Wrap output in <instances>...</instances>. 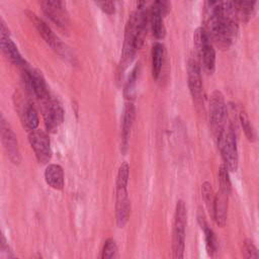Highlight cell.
Segmentation results:
<instances>
[{
  "instance_id": "obj_27",
  "label": "cell",
  "mask_w": 259,
  "mask_h": 259,
  "mask_svg": "<svg viewBox=\"0 0 259 259\" xmlns=\"http://www.w3.org/2000/svg\"><path fill=\"white\" fill-rule=\"evenodd\" d=\"M138 73H139V67L136 66L134 68V70L132 71L131 75L128 76V79H127V82H126V85H125V88H124V94L127 98H131L132 95H133L135 85H136V80H137V77H138Z\"/></svg>"
},
{
  "instance_id": "obj_1",
  "label": "cell",
  "mask_w": 259,
  "mask_h": 259,
  "mask_svg": "<svg viewBox=\"0 0 259 259\" xmlns=\"http://www.w3.org/2000/svg\"><path fill=\"white\" fill-rule=\"evenodd\" d=\"M149 13L144 9V6H139V9L133 12L125 25L122 53L120 59V68L124 70L132 62L136 53L141 49L146 35Z\"/></svg>"
},
{
  "instance_id": "obj_10",
  "label": "cell",
  "mask_w": 259,
  "mask_h": 259,
  "mask_svg": "<svg viewBox=\"0 0 259 259\" xmlns=\"http://www.w3.org/2000/svg\"><path fill=\"white\" fill-rule=\"evenodd\" d=\"M1 141L3 148L6 152V155L8 159L13 163L14 165H18L21 161V156L18 148V143L16 136L11 128L8 121L4 118V116H1Z\"/></svg>"
},
{
  "instance_id": "obj_15",
  "label": "cell",
  "mask_w": 259,
  "mask_h": 259,
  "mask_svg": "<svg viewBox=\"0 0 259 259\" xmlns=\"http://www.w3.org/2000/svg\"><path fill=\"white\" fill-rule=\"evenodd\" d=\"M45 180L53 189L62 190L65 185V176L62 166L58 164H49L45 170Z\"/></svg>"
},
{
  "instance_id": "obj_21",
  "label": "cell",
  "mask_w": 259,
  "mask_h": 259,
  "mask_svg": "<svg viewBox=\"0 0 259 259\" xmlns=\"http://www.w3.org/2000/svg\"><path fill=\"white\" fill-rule=\"evenodd\" d=\"M257 0H235L238 17L243 21H248L251 17Z\"/></svg>"
},
{
  "instance_id": "obj_4",
  "label": "cell",
  "mask_w": 259,
  "mask_h": 259,
  "mask_svg": "<svg viewBox=\"0 0 259 259\" xmlns=\"http://www.w3.org/2000/svg\"><path fill=\"white\" fill-rule=\"evenodd\" d=\"M217 140L226 166L230 171H236L238 169L239 157L234 127L231 124L226 125L225 128L217 137Z\"/></svg>"
},
{
  "instance_id": "obj_22",
  "label": "cell",
  "mask_w": 259,
  "mask_h": 259,
  "mask_svg": "<svg viewBox=\"0 0 259 259\" xmlns=\"http://www.w3.org/2000/svg\"><path fill=\"white\" fill-rule=\"evenodd\" d=\"M201 193H202V199L206 205V208L208 212L212 215L213 213V205H214V197L211 185L208 182H204L201 185Z\"/></svg>"
},
{
  "instance_id": "obj_26",
  "label": "cell",
  "mask_w": 259,
  "mask_h": 259,
  "mask_svg": "<svg viewBox=\"0 0 259 259\" xmlns=\"http://www.w3.org/2000/svg\"><path fill=\"white\" fill-rule=\"evenodd\" d=\"M243 256L245 258H259V251L250 239L245 240L243 243Z\"/></svg>"
},
{
  "instance_id": "obj_29",
  "label": "cell",
  "mask_w": 259,
  "mask_h": 259,
  "mask_svg": "<svg viewBox=\"0 0 259 259\" xmlns=\"http://www.w3.org/2000/svg\"><path fill=\"white\" fill-rule=\"evenodd\" d=\"M219 1H220V0H208V3H209L210 5H215Z\"/></svg>"
},
{
  "instance_id": "obj_24",
  "label": "cell",
  "mask_w": 259,
  "mask_h": 259,
  "mask_svg": "<svg viewBox=\"0 0 259 259\" xmlns=\"http://www.w3.org/2000/svg\"><path fill=\"white\" fill-rule=\"evenodd\" d=\"M239 119H240L241 125L243 127V131H244L247 139L250 142H254L256 140V133H255V130H254L253 125L251 124V121H250L249 117L247 116V114L244 111H240Z\"/></svg>"
},
{
  "instance_id": "obj_28",
  "label": "cell",
  "mask_w": 259,
  "mask_h": 259,
  "mask_svg": "<svg viewBox=\"0 0 259 259\" xmlns=\"http://www.w3.org/2000/svg\"><path fill=\"white\" fill-rule=\"evenodd\" d=\"M93 1L104 13L111 15L115 12V5L113 0H93Z\"/></svg>"
},
{
  "instance_id": "obj_11",
  "label": "cell",
  "mask_w": 259,
  "mask_h": 259,
  "mask_svg": "<svg viewBox=\"0 0 259 259\" xmlns=\"http://www.w3.org/2000/svg\"><path fill=\"white\" fill-rule=\"evenodd\" d=\"M42 104V115L45 125L51 133L57 132L59 125L64 119V110L61 104L55 99H48Z\"/></svg>"
},
{
  "instance_id": "obj_5",
  "label": "cell",
  "mask_w": 259,
  "mask_h": 259,
  "mask_svg": "<svg viewBox=\"0 0 259 259\" xmlns=\"http://www.w3.org/2000/svg\"><path fill=\"white\" fill-rule=\"evenodd\" d=\"M193 39L195 49L204 69L208 73H212L215 67V51L210 41L209 34L204 28L198 27L194 31Z\"/></svg>"
},
{
  "instance_id": "obj_25",
  "label": "cell",
  "mask_w": 259,
  "mask_h": 259,
  "mask_svg": "<svg viewBox=\"0 0 259 259\" xmlns=\"http://www.w3.org/2000/svg\"><path fill=\"white\" fill-rule=\"evenodd\" d=\"M117 256V245L115 241L113 239H107L104 242L100 257L102 259H113L116 258Z\"/></svg>"
},
{
  "instance_id": "obj_18",
  "label": "cell",
  "mask_w": 259,
  "mask_h": 259,
  "mask_svg": "<svg viewBox=\"0 0 259 259\" xmlns=\"http://www.w3.org/2000/svg\"><path fill=\"white\" fill-rule=\"evenodd\" d=\"M20 118L23 126L27 132H32L36 130L39 118L35 108L31 104H24L20 111Z\"/></svg>"
},
{
  "instance_id": "obj_30",
  "label": "cell",
  "mask_w": 259,
  "mask_h": 259,
  "mask_svg": "<svg viewBox=\"0 0 259 259\" xmlns=\"http://www.w3.org/2000/svg\"><path fill=\"white\" fill-rule=\"evenodd\" d=\"M145 0H139V6H144Z\"/></svg>"
},
{
  "instance_id": "obj_9",
  "label": "cell",
  "mask_w": 259,
  "mask_h": 259,
  "mask_svg": "<svg viewBox=\"0 0 259 259\" xmlns=\"http://www.w3.org/2000/svg\"><path fill=\"white\" fill-rule=\"evenodd\" d=\"M26 16L32 23V25L35 27L39 35L42 37V39L58 54L62 55L65 54L66 51L64 49V45L60 40V38L54 33V31L50 28V26L42 20L40 19L36 14H34L31 11H25Z\"/></svg>"
},
{
  "instance_id": "obj_6",
  "label": "cell",
  "mask_w": 259,
  "mask_h": 259,
  "mask_svg": "<svg viewBox=\"0 0 259 259\" xmlns=\"http://www.w3.org/2000/svg\"><path fill=\"white\" fill-rule=\"evenodd\" d=\"M209 122L215 138L227 125V105L221 91L214 90L209 96Z\"/></svg>"
},
{
  "instance_id": "obj_12",
  "label": "cell",
  "mask_w": 259,
  "mask_h": 259,
  "mask_svg": "<svg viewBox=\"0 0 259 259\" xmlns=\"http://www.w3.org/2000/svg\"><path fill=\"white\" fill-rule=\"evenodd\" d=\"M187 80L188 87L195 103H201L203 89H202V80H201V72L198 63L191 59L188 61L187 65Z\"/></svg>"
},
{
  "instance_id": "obj_14",
  "label": "cell",
  "mask_w": 259,
  "mask_h": 259,
  "mask_svg": "<svg viewBox=\"0 0 259 259\" xmlns=\"http://www.w3.org/2000/svg\"><path fill=\"white\" fill-rule=\"evenodd\" d=\"M134 119H135V106L131 101H128L124 105L123 113H122V121H121L120 149L123 154H125L128 149L131 130L134 123Z\"/></svg>"
},
{
  "instance_id": "obj_3",
  "label": "cell",
  "mask_w": 259,
  "mask_h": 259,
  "mask_svg": "<svg viewBox=\"0 0 259 259\" xmlns=\"http://www.w3.org/2000/svg\"><path fill=\"white\" fill-rule=\"evenodd\" d=\"M187 223V211L183 200H178L175 207L173 233H172V252L174 258H182L185 247V228Z\"/></svg>"
},
{
  "instance_id": "obj_16",
  "label": "cell",
  "mask_w": 259,
  "mask_h": 259,
  "mask_svg": "<svg viewBox=\"0 0 259 259\" xmlns=\"http://www.w3.org/2000/svg\"><path fill=\"white\" fill-rule=\"evenodd\" d=\"M228 197L229 194L220 190L214 197L213 213L212 218L217 225L220 227H225L227 222V209H228Z\"/></svg>"
},
{
  "instance_id": "obj_2",
  "label": "cell",
  "mask_w": 259,
  "mask_h": 259,
  "mask_svg": "<svg viewBox=\"0 0 259 259\" xmlns=\"http://www.w3.org/2000/svg\"><path fill=\"white\" fill-rule=\"evenodd\" d=\"M130 177V166L123 162L117 171L115 183V218L118 228H123L128 221L131 213V202L127 192V182Z\"/></svg>"
},
{
  "instance_id": "obj_13",
  "label": "cell",
  "mask_w": 259,
  "mask_h": 259,
  "mask_svg": "<svg viewBox=\"0 0 259 259\" xmlns=\"http://www.w3.org/2000/svg\"><path fill=\"white\" fill-rule=\"evenodd\" d=\"M1 50L4 56L9 60L12 64L18 66V67H25V61L22 59L17 47L13 42V40L10 38L9 29L5 25V23L1 22Z\"/></svg>"
},
{
  "instance_id": "obj_23",
  "label": "cell",
  "mask_w": 259,
  "mask_h": 259,
  "mask_svg": "<svg viewBox=\"0 0 259 259\" xmlns=\"http://www.w3.org/2000/svg\"><path fill=\"white\" fill-rule=\"evenodd\" d=\"M219 183H220V190H222L225 193L230 195L232 187H231V180H230V176H229L228 167L226 166V164H223L220 166Z\"/></svg>"
},
{
  "instance_id": "obj_8",
  "label": "cell",
  "mask_w": 259,
  "mask_h": 259,
  "mask_svg": "<svg viewBox=\"0 0 259 259\" xmlns=\"http://www.w3.org/2000/svg\"><path fill=\"white\" fill-rule=\"evenodd\" d=\"M28 142L34 155L40 164H47L52 158L51 142L47 133L40 130L29 132Z\"/></svg>"
},
{
  "instance_id": "obj_19",
  "label": "cell",
  "mask_w": 259,
  "mask_h": 259,
  "mask_svg": "<svg viewBox=\"0 0 259 259\" xmlns=\"http://www.w3.org/2000/svg\"><path fill=\"white\" fill-rule=\"evenodd\" d=\"M165 59V49L162 44H155L152 48V75L158 79Z\"/></svg>"
},
{
  "instance_id": "obj_7",
  "label": "cell",
  "mask_w": 259,
  "mask_h": 259,
  "mask_svg": "<svg viewBox=\"0 0 259 259\" xmlns=\"http://www.w3.org/2000/svg\"><path fill=\"white\" fill-rule=\"evenodd\" d=\"M44 13L58 27L67 30L70 26V16L64 0H37Z\"/></svg>"
},
{
  "instance_id": "obj_17",
  "label": "cell",
  "mask_w": 259,
  "mask_h": 259,
  "mask_svg": "<svg viewBox=\"0 0 259 259\" xmlns=\"http://www.w3.org/2000/svg\"><path fill=\"white\" fill-rule=\"evenodd\" d=\"M163 16L164 14L160 10V8L157 6L156 3H154L149 11V22L151 25L153 35L159 39L163 38L166 33V29L163 22Z\"/></svg>"
},
{
  "instance_id": "obj_20",
  "label": "cell",
  "mask_w": 259,
  "mask_h": 259,
  "mask_svg": "<svg viewBox=\"0 0 259 259\" xmlns=\"http://www.w3.org/2000/svg\"><path fill=\"white\" fill-rule=\"evenodd\" d=\"M198 221L199 224L201 226V229L204 232V238H205V246H206V250L208 252V254L210 256H213V254L217 252L218 250V241L215 238V235L213 233V231L207 226L205 220H204V215L203 213L199 212L198 214Z\"/></svg>"
}]
</instances>
